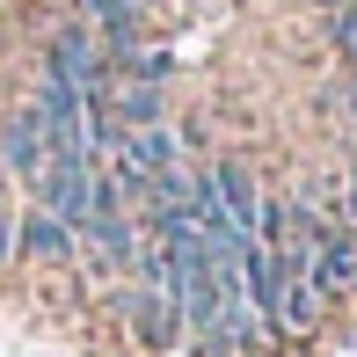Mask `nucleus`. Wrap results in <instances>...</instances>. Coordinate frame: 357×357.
Masks as SVG:
<instances>
[{
    "label": "nucleus",
    "instance_id": "f257e3e1",
    "mask_svg": "<svg viewBox=\"0 0 357 357\" xmlns=\"http://www.w3.org/2000/svg\"><path fill=\"white\" fill-rule=\"evenodd\" d=\"M314 321H321V284L306 278V270H291V263H284L278 306H270V328H284V335H306Z\"/></svg>",
    "mask_w": 357,
    "mask_h": 357
},
{
    "label": "nucleus",
    "instance_id": "f03ea898",
    "mask_svg": "<svg viewBox=\"0 0 357 357\" xmlns=\"http://www.w3.org/2000/svg\"><path fill=\"white\" fill-rule=\"evenodd\" d=\"M124 314H132V328L146 343H175V328H183V306H175V291H160V284H139L132 299H124Z\"/></svg>",
    "mask_w": 357,
    "mask_h": 357
},
{
    "label": "nucleus",
    "instance_id": "7ed1b4c3",
    "mask_svg": "<svg viewBox=\"0 0 357 357\" xmlns=\"http://www.w3.org/2000/svg\"><path fill=\"white\" fill-rule=\"evenodd\" d=\"M15 248L22 255H37V263H66L73 255V226L44 204V212H22V226H15Z\"/></svg>",
    "mask_w": 357,
    "mask_h": 357
},
{
    "label": "nucleus",
    "instance_id": "20e7f679",
    "mask_svg": "<svg viewBox=\"0 0 357 357\" xmlns=\"http://www.w3.org/2000/svg\"><path fill=\"white\" fill-rule=\"evenodd\" d=\"M212 190H219V212L234 219V234H255V219H263V190L248 183V168L219 160V168H212Z\"/></svg>",
    "mask_w": 357,
    "mask_h": 357
},
{
    "label": "nucleus",
    "instance_id": "39448f33",
    "mask_svg": "<svg viewBox=\"0 0 357 357\" xmlns=\"http://www.w3.org/2000/svg\"><path fill=\"white\" fill-rule=\"evenodd\" d=\"M0 153H8V168L22 175V183H37V175H44V124H37V109H15V117H8Z\"/></svg>",
    "mask_w": 357,
    "mask_h": 357
},
{
    "label": "nucleus",
    "instance_id": "423d86ee",
    "mask_svg": "<svg viewBox=\"0 0 357 357\" xmlns=\"http://www.w3.org/2000/svg\"><path fill=\"white\" fill-rule=\"evenodd\" d=\"M328 29H335V52H343V59H350V73H357V0H350V8H335V22H328Z\"/></svg>",
    "mask_w": 357,
    "mask_h": 357
},
{
    "label": "nucleus",
    "instance_id": "0eeeda50",
    "mask_svg": "<svg viewBox=\"0 0 357 357\" xmlns=\"http://www.w3.org/2000/svg\"><path fill=\"white\" fill-rule=\"evenodd\" d=\"M350 226H357V175H350Z\"/></svg>",
    "mask_w": 357,
    "mask_h": 357
},
{
    "label": "nucleus",
    "instance_id": "6e6552de",
    "mask_svg": "<svg viewBox=\"0 0 357 357\" xmlns=\"http://www.w3.org/2000/svg\"><path fill=\"white\" fill-rule=\"evenodd\" d=\"M321 8H350V0H321Z\"/></svg>",
    "mask_w": 357,
    "mask_h": 357
}]
</instances>
